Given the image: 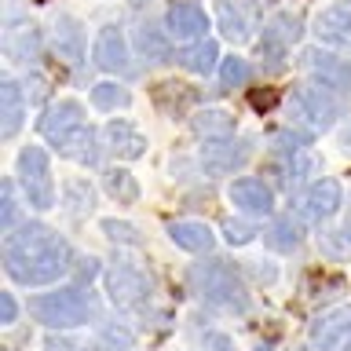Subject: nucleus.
Masks as SVG:
<instances>
[{
    "label": "nucleus",
    "instance_id": "10",
    "mask_svg": "<svg viewBox=\"0 0 351 351\" xmlns=\"http://www.w3.org/2000/svg\"><path fill=\"white\" fill-rule=\"evenodd\" d=\"M95 62L103 66V70H110V73H121V77L132 73L128 44H125V33H121L117 26H106L103 33H99V40H95Z\"/></svg>",
    "mask_w": 351,
    "mask_h": 351
},
{
    "label": "nucleus",
    "instance_id": "31",
    "mask_svg": "<svg viewBox=\"0 0 351 351\" xmlns=\"http://www.w3.org/2000/svg\"><path fill=\"white\" fill-rule=\"evenodd\" d=\"M329 241V249H337V252H351V219L340 230H333V234H326Z\"/></svg>",
    "mask_w": 351,
    "mask_h": 351
},
{
    "label": "nucleus",
    "instance_id": "30",
    "mask_svg": "<svg viewBox=\"0 0 351 351\" xmlns=\"http://www.w3.org/2000/svg\"><path fill=\"white\" fill-rule=\"evenodd\" d=\"M249 81V62L245 59H227L223 62V84L227 88H241Z\"/></svg>",
    "mask_w": 351,
    "mask_h": 351
},
{
    "label": "nucleus",
    "instance_id": "34",
    "mask_svg": "<svg viewBox=\"0 0 351 351\" xmlns=\"http://www.w3.org/2000/svg\"><path fill=\"white\" fill-rule=\"evenodd\" d=\"M0 223L4 227L15 223V194H11V183H4V216H0Z\"/></svg>",
    "mask_w": 351,
    "mask_h": 351
},
{
    "label": "nucleus",
    "instance_id": "5",
    "mask_svg": "<svg viewBox=\"0 0 351 351\" xmlns=\"http://www.w3.org/2000/svg\"><path fill=\"white\" fill-rule=\"evenodd\" d=\"M81 128H84V110H81V103H73V99L55 103L48 114L40 117V136L48 143H55L59 150L70 147V143L81 136Z\"/></svg>",
    "mask_w": 351,
    "mask_h": 351
},
{
    "label": "nucleus",
    "instance_id": "25",
    "mask_svg": "<svg viewBox=\"0 0 351 351\" xmlns=\"http://www.w3.org/2000/svg\"><path fill=\"white\" fill-rule=\"evenodd\" d=\"M263 40L278 44V48H285V44H293V40H300V19H296V15H278V19L267 26V33H263Z\"/></svg>",
    "mask_w": 351,
    "mask_h": 351
},
{
    "label": "nucleus",
    "instance_id": "27",
    "mask_svg": "<svg viewBox=\"0 0 351 351\" xmlns=\"http://www.w3.org/2000/svg\"><path fill=\"white\" fill-rule=\"evenodd\" d=\"M296 241H300V234H296V223H293V219H289V216H285V219H274L271 230H267V245L278 249V252H289V249H296Z\"/></svg>",
    "mask_w": 351,
    "mask_h": 351
},
{
    "label": "nucleus",
    "instance_id": "17",
    "mask_svg": "<svg viewBox=\"0 0 351 351\" xmlns=\"http://www.w3.org/2000/svg\"><path fill=\"white\" fill-rule=\"evenodd\" d=\"M22 92L15 81H0V136L11 139L22 125Z\"/></svg>",
    "mask_w": 351,
    "mask_h": 351
},
{
    "label": "nucleus",
    "instance_id": "35",
    "mask_svg": "<svg viewBox=\"0 0 351 351\" xmlns=\"http://www.w3.org/2000/svg\"><path fill=\"white\" fill-rule=\"evenodd\" d=\"M15 296L11 293H0V322H15Z\"/></svg>",
    "mask_w": 351,
    "mask_h": 351
},
{
    "label": "nucleus",
    "instance_id": "19",
    "mask_svg": "<svg viewBox=\"0 0 351 351\" xmlns=\"http://www.w3.org/2000/svg\"><path fill=\"white\" fill-rule=\"evenodd\" d=\"M4 51L11 55L15 62H37L40 55V37H37V26H19L4 37Z\"/></svg>",
    "mask_w": 351,
    "mask_h": 351
},
{
    "label": "nucleus",
    "instance_id": "15",
    "mask_svg": "<svg viewBox=\"0 0 351 351\" xmlns=\"http://www.w3.org/2000/svg\"><path fill=\"white\" fill-rule=\"evenodd\" d=\"M165 26H169V37H176V40H197V37H205L208 19H205V11L194 8V4H176V8H169V15H165Z\"/></svg>",
    "mask_w": 351,
    "mask_h": 351
},
{
    "label": "nucleus",
    "instance_id": "1",
    "mask_svg": "<svg viewBox=\"0 0 351 351\" xmlns=\"http://www.w3.org/2000/svg\"><path fill=\"white\" fill-rule=\"evenodd\" d=\"M8 274L22 285H48L70 271V245L44 223H26L4 241Z\"/></svg>",
    "mask_w": 351,
    "mask_h": 351
},
{
    "label": "nucleus",
    "instance_id": "23",
    "mask_svg": "<svg viewBox=\"0 0 351 351\" xmlns=\"http://www.w3.org/2000/svg\"><path fill=\"white\" fill-rule=\"evenodd\" d=\"M136 48L147 55L150 62H169V40L161 37V29H154V26H139L136 33Z\"/></svg>",
    "mask_w": 351,
    "mask_h": 351
},
{
    "label": "nucleus",
    "instance_id": "6",
    "mask_svg": "<svg viewBox=\"0 0 351 351\" xmlns=\"http://www.w3.org/2000/svg\"><path fill=\"white\" fill-rule=\"evenodd\" d=\"M293 106H296V117L307 121L311 128H329L333 121L340 117V103L329 88H318V84H304L293 92Z\"/></svg>",
    "mask_w": 351,
    "mask_h": 351
},
{
    "label": "nucleus",
    "instance_id": "36",
    "mask_svg": "<svg viewBox=\"0 0 351 351\" xmlns=\"http://www.w3.org/2000/svg\"><path fill=\"white\" fill-rule=\"evenodd\" d=\"M205 344H213L216 351H230V344H227V337H219V333H208V337H205Z\"/></svg>",
    "mask_w": 351,
    "mask_h": 351
},
{
    "label": "nucleus",
    "instance_id": "22",
    "mask_svg": "<svg viewBox=\"0 0 351 351\" xmlns=\"http://www.w3.org/2000/svg\"><path fill=\"white\" fill-rule=\"evenodd\" d=\"M219 22H223V33L230 40H249L252 22L241 8V0H219Z\"/></svg>",
    "mask_w": 351,
    "mask_h": 351
},
{
    "label": "nucleus",
    "instance_id": "20",
    "mask_svg": "<svg viewBox=\"0 0 351 351\" xmlns=\"http://www.w3.org/2000/svg\"><path fill=\"white\" fill-rule=\"evenodd\" d=\"M55 51H59V59H66L70 66H81V29H77L73 19H55Z\"/></svg>",
    "mask_w": 351,
    "mask_h": 351
},
{
    "label": "nucleus",
    "instance_id": "12",
    "mask_svg": "<svg viewBox=\"0 0 351 351\" xmlns=\"http://www.w3.org/2000/svg\"><path fill=\"white\" fill-rule=\"evenodd\" d=\"M337 208H340V183L337 180H318V183H311V191L300 197V216L311 219V223L333 216Z\"/></svg>",
    "mask_w": 351,
    "mask_h": 351
},
{
    "label": "nucleus",
    "instance_id": "33",
    "mask_svg": "<svg viewBox=\"0 0 351 351\" xmlns=\"http://www.w3.org/2000/svg\"><path fill=\"white\" fill-rule=\"evenodd\" d=\"M103 230H106V234L110 238H121V241H136V234H132V227H125V223H114V219H106V223H103Z\"/></svg>",
    "mask_w": 351,
    "mask_h": 351
},
{
    "label": "nucleus",
    "instance_id": "26",
    "mask_svg": "<svg viewBox=\"0 0 351 351\" xmlns=\"http://www.w3.org/2000/svg\"><path fill=\"white\" fill-rule=\"evenodd\" d=\"M66 154V158H73L77 165H95L99 161V150H95V132L92 128H81V136H77L73 143H70V147H66L62 150Z\"/></svg>",
    "mask_w": 351,
    "mask_h": 351
},
{
    "label": "nucleus",
    "instance_id": "21",
    "mask_svg": "<svg viewBox=\"0 0 351 351\" xmlns=\"http://www.w3.org/2000/svg\"><path fill=\"white\" fill-rule=\"evenodd\" d=\"M191 128L197 132L202 139H230L234 136V117L230 114H223V110H202L194 121H191Z\"/></svg>",
    "mask_w": 351,
    "mask_h": 351
},
{
    "label": "nucleus",
    "instance_id": "37",
    "mask_svg": "<svg viewBox=\"0 0 351 351\" xmlns=\"http://www.w3.org/2000/svg\"><path fill=\"white\" fill-rule=\"evenodd\" d=\"M48 351H84L81 344H70V340H51Z\"/></svg>",
    "mask_w": 351,
    "mask_h": 351
},
{
    "label": "nucleus",
    "instance_id": "29",
    "mask_svg": "<svg viewBox=\"0 0 351 351\" xmlns=\"http://www.w3.org/2000/svg\"><path fill=\"white\" fill-rule=\"evenodd\" d=\"M106 191L114 194L117 202H136L139 186H136V180H132L128 172H110V176H106Z\"/></svg>",
    "mask_w": 351,
    "mask_h": 351
},
{
    "label": "nucleus",
    "instance_id": "9",
    "mask_svg": "<svg viewBox=\"0 0 351 351\" xmlns=\"http://www.w3.org/2000/svg\"><path fill=\"white\" fill-rule=\"evenodd\" d=\"M249 158V143L245 139H213L208 147H202V165H205V172H213V176H227V172H234L238 165H245Z\"/></svg>",
    "mask_w": 351,
    "mask_h": 351
},
{
    "label": "nucleus",
    "instance_id": "7",
    "mask_svg": "<svg viewBox=\"0 0 351 351\" xmlns=\"http://www.w3.org/2000/svg\"><path fill=\"white\" fill-rule=\"evenodd\" d=\"M106 282H110V296H114L117 307H139L143 300H150V278L128 260H117Z\"/></svg>",
    "mask_w": 351,
    "mask_h": 351
},
{
    "label": "nucleus",
    "instance_id": "14",
    "mask_svg": "<svg viewBox=\"0 0 351 351\" xmlns=\"http://www.w3.org/2000/svg\"><path fill=\"white\" fill-rule=\"evenodd\" d=\"M304 66L322 81V88H351V62L348 59H337V55L315 48L304 55Z\"/></svg>",
    "mask_w": 351,
    "mask_h": 351
},
{
    "label": "nucleus",
    "instance_id": "24",
    "mask_svg": "<svg viewBox=\"0 0 351 351\" xmlns=\"http://www.w3.org/2000/svg\"><path fill=\"white\" fill-rule=\"evenodd\" d=\"M176 59H180L191 73H208L216 66V44L213 40H202V44H194V48L180 51Z\"/></svg>",
    "mask_w": 351,
    "mask_h": 351
},
{
    "label": "nucleus",
    "instance_id": "38",
    "mask_svg": "<svg viewBox=\"0 0 351 351\" xmlns=\"http://www.w3.org/2000/svg\"><path fill=\"white\" fill-rule=\"evenodd\" d=\"M340 143H344V150H348V154H351V128H348V132H344V139H340Z\"/></svg>",
    "mask_w": 351,
    "mask_h": 351
},
{
    "label": "nucleus",
    "instance_id": "8",
    "mask_svg": "<svg viewBox=\"0 0 351 351\" xmlns=\"http://www.w3.org/2000/svg\"><path fill=\"white\" fill-rule=\"evenodd\" d=\"M311 340L318 351H351V307L326 311L311 326Z\"/></svg>",
    "mask_w": 351,
    "mask_h": 351
},
{
    "label": "nucleus",
    "instance_id": "2",
    "mask_svg": "<svg viewBox=\"0 0 351 351\" xmlns=\"http://www.w3.org/2000/svg\"><path fill=\"white\" fill-rule=\"evenodd\" d=\"M191 285H194V293L202 296L205 304H213V307L238 311V315L249 311V293H245V285H241L238 271L230 267L227 260L194 263L191 267Z\"/></svg>",
    "mask_w": 351,
    "mask_h": 351
},
{
    "label": "nucleus",
    "instance_id": "32",
    "mask_svg": "<svg viewBox=\"0 0 351 351\" xmlns=\"http://www.w3.org/2000/svg\"><path fill=\"white\" fill-rule=\"evenodd\" d=\"M227 238H230V245H245V241L252 238V227L234 223V219H230V223H227Z\"/></svg>",
    "mask_w": 351,
    "mask_h": 351
},
{
    "label": "nucleus",
    "instance_id": "3",
    "mask_svg": "<svg viewBox=\"0 0 351 351\" xmlns=\"http://www.w3.org/2000/svg\"><path fill=\"white\" fill-rule=\"evenodd\" d=\"M29 311L37 315V322L51 326V329H70V326H81L92 315V296H84L77 285H70V289L37 296L29 304Z\"/></svg>",
    "mask_w": 351,
    "mask_h": 351
},
{
    "label": "nucleus",
    "instance_id": "16",
    "mask_svg": "<svg viewBox=\"0 0 351 351\" xmlns=\"http://www.w3.org/2000/svg\"><path fill=\"white\" fill-rule=\"evenodd\" d=\"M106 143H110V150L117 154V158H125V161H136L147 154V139L139 136V128L136 125H128V121H110L106 125Z\"/></svg>",
    "mask_w": 351,
    "mask_h": 351
},
{
    "label": "nucleus",
    "instance_id": "4",
    "mask_svg": "<svg viewBox=\"0 0 351 351\" xmlns=\"http://www.w3.org/2000/svg\"><path fill=\"white\" fill-rule=\"evenodd\" d=\"M19 180H22V191H26L33 208H51L55 205L48 154H44L40 147H26V150L19 154Z\"/></svg>",
    "mask_w": 351,
    "mask_h": 351
},
{
    "label": "nucleus",
    "instance_id": "13",
    "mask_svg": "<svg viewBox=\"0 0 351 351\" xmlns=\"http://www.w3.org/2000/svg\"><path fill=\"white\" fill-rule=\"evenodd\" d=\"M230 202H234L241 213H249V216H267L271 213V205H274V194H271V186L263 183V180H234L230 183Z\"/></svg>",
    "mask_w": 351,
    "mask_h": 351
},
{
    "label": "nucleus",
    "instance_id": "11",
    "mask_svg": "<svg viewBox=\"0 0 351 351\" xmlns=\"http://www.w3.org/2000/svg\"><path fill=\"white\" fill-rule=\"evenodd\" d=\"M315 33L318 40L333 44V48L351 51V4H333L315 19Z\"/></svg>",
    "mask_w": 351,
    "mask_h": 351
},
{
    "label": "nucleus",
    "instance_id": "18",
    "mask_svg": "<svg viewBox=\"0 0 351 351\" xmlns=\"http://www.w3.org/2000/svg\"><path fill=\"white\" fill-rule=\"evenodd\" d=\"M169 238L186 252H208L213 249V230L205 223H194V219H180V223H169Z\"/></svg>",
    "mask_w": 351,
    "mask_h": 351
},
{
    "label": "nucleus",
    "instance_id": "28",
    "mask_svg": "<svg viewBox=\"0 0 351 351\" xmlns=\"http://www.w3.org/2000/svg\"><path fill=\"white\" fill-rule=\"evenodd\" d=\"M92 103L99 110H117V106H128V92L117 84H99V88H92Z\"/></svg>",
    "mask_w": 351,
    "mask_h": 351
}]
</instances>
